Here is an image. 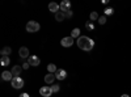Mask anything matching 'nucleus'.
I'll return each mask as SVG.
<instances>
[{"instance_id": "nucleus-13", "label": "nucleus", "mask_w": 131, "mask_h": 97, "mask_svg": "<svg viewBox=\"0 0 131 97\" xmlns=\"http://www.w3.org/2000/svg\"><path fill=\"white\" fill-rule=\"evenodd\" d=\"M55 79L57 78H55V75H54V73H47L46 76H45V83L46 84H52Z\"/></svg>"}, {"instance_id": "nucleus-18", "label": "nucleus", "mask_w": 131, "mask_h": 97, "mask_svg": "<svg viewBox=\"0 0 131 97\" xmlns=\"http://www.w3.org/2000/svg\"><path fill=\"white\" fill-rule=\"evenodd\" d=\"M9 63H10L9 57H2L0 58V64H2V66H8Z\"/></svg>"}, {"instance_id": "nucleus-5", "label": "nucleus", "mask_w": 131, "mask_h": 97, "mask_svg": "<svg viewBox=\"0 0 131 97\" xmlns=\"http://www.w3.org/2000/svg\"><path fill=\"white\" fill-rule=\"evenodd\" d=\"M72 44H73V38H72L71 36H70V37H64V38H62V41H60V45H62L63 47H71Z\"/></svg>"}, {"instance_id": "nucleus-2", "label": "nucleus", "mask_w": 131, "mask_h": 97, "mask_svg": "<svg viewBox=\"0 0 131 97\" xmlns=\"http://www.w3.org/2000/svg\"><path fill=\"white\" fill-rule=\"evenodd\" d=\"M41 29V25L37 23V21H29V23L26 24V31H29V33H36V31H38Z\"/></svg>"}, {"instance_id": "nucleus-11", "label": "nucleus", "mask_w": 131, "mask_h": 97, "mask_svg": "<svg viewBox=\"0 0 131 97\" xmlns=\"http://www.w3.org/2000/svg\"><path fill=\"white\" fill-rule=\"evenodd\" d=\"M59 9H60V5L58 3H50L49 4V10H50V12H52V13H58Z\"/></svg>"}, {"instance_id": "nucleus-8", "label": "nucleus", "mask_w": 131, "mask_h": 97, "mask_svg": "<svg viewBox=\"0 0 131 97\" xmlns=\"http://www.w3.org/2000/svg\"><path fill=\"white\" fill-rule=\"evenodd\" d=\"M39 63H41V60H39V58L37 55H30L29 57V64L30 66L37 67V66H39Z\"/></svg>"}, {"instance_id": "nucleus-12", "label": "nucleus", "mask_w": 131, "mask_h": 97, "mask_svg": "<svg viewBox=\"0 0 131 97\" xmlns=\"http://www.w3.org/2000/svg\"><path fill=\"white\" fill-rule=\"evenodd\" d=\"M18 54H20V57L23 58V59H25V58H29V57H30V55H29V49H28V47H25V46H23V47L20 49Z\"/></svg>"}, {"instance_id": "nucleus-17", "label": "nucleus", "mask_w": 131, "mask_h": 97, "mask_svg": "<svg viewBox=\"0 0 131 97\" xmlns=\"http://www.w3.org/2000/svg\"><path fill=\"white\" fill-rule=\"evenodd\" d=\"M71 37H72V38H79V37H80V29H79V28H75V29L71 31Z\"/></svg>"}, {"instance_id": "nucleus-19", "label": "nucleus", "mask_w": 131, "mask_h": 97, "mask_svg": "<svg viewBox=\"0 0 131 97\" xmlns=\"http://www.w3.org/2000/svg\"><path fill=\"white\" fill-rule=\"evenodd\" d=\"M85 29L86 30H89L92 31L94 29V24H93V21H86V24H85Z\"/></svg>"}, {"instance_id": "nucleus-14", "label": "nucleus", "mask_w": 131, "mask_h": 97, "mask_svg": "<svg viewBox=\"0 0 131 97\" xmlns=\"http://www.w3.org/2000/svg\"><path fill=\"white\" fill-rule=\"evenodd\" d=\"M12 52V49H10L9 46H5L2 49V51H0V54H2V57H9V54Z\"/></svg>"}, {"instance_id": "nucleus-7", "label": "nucleus", "mask_w": 131, "mask_h": 97, "mask_svg": "<svg viewBox=\"0 0 131 97\" xmlns=\"http://www.w3.org/2000/svg\"><path fill=\"white\" fill-rule=\"evenodd\" d=\"M54 75H55V78L58 80H64L66 78H67V72H66V70H62V68L57 70V72L54 73Z\"/></svg>"}, {"instance_id": "nucleus-3", "label": "nucleus", "mask_w": 131, "mask_h": 97, "mask_svg": "<svg viewBox=\"0 0 131 97\" xmlns=\"http://www.w3.org/2000/svg\"><path fill=\"white\" fill-rule=\"evenodd\" d=\"M10 84H12V87H13L15 89H21V88L24 87V80L21 79L20 76H17V78H13V79H12Z\"/></svg>"}, {"instance_id": "nucleus-25", "label": "nucleus", "mask_w": 131, "mask_h": 97, "mask_svg": "<svg viewBox=\"0 0 131 97\" xmlns=\"http://www.w3.org/2000/svg\"><path fill=\"white\" fill-rule=\"evenodd\" d=\"M29 66H30L29 62H24V64H23V70H28V68H29Z\"/></svg>"}, {"instance_id": "nucleus-16", "label": "nucleus", "mask_w": 131, "mask_h": 97, "mask_svg": "<svg viewBox=\"0 0 131 97\" xmlns=\"http://www.w3.org/2000/svg\"><path fill=\"white\" fill-rule=\"evenodd\" d=\"M57 70H58V68H57V66H55L54 63H50L49 66H47V71H49V73H55Z\"/></svg>"}, {"instance_id": "nucleus-9", "label": "nucleus", "mask_w": 131, "mask_h": 97, "mask_svg": "<svg viewBox=\"0 0 131 97\" xmlns=\"http://www.w3.org/2000/svg\"><path fill=\"white\" fill-rule=\"evenodd\" d=\"M13 78H15V76H13V73L10 72V71H4V72H2V79L5 80V81H12Z\"/></svg>"}, {"instance_id": "nucleus-4", "label": "nucleus", "mask_w": 131, "mask_h": 97, "mask_svg": "<svg viewBox=\"0 0 131 97\" xmlns=\"http://www.w3.org/2000/svg\"><path fill=\"white\" fill-rule=\"evenodd\" d=\"M39 93H41L43 97H50L54 92H52V89H51V85H45V87H42V88L39 89Z\"/></svg>"}, {"instance_id": "nucleus-1", "label": "nucleus", "mask_w": 131, "mask_h": 97, "mask_svg": "<svg viewBox=\"0 0 131 97\" xmlns=\"http://www.w3.org/2000/svg\"><path fill=\"white\" fill-rule=\"evenodd\" d=\"M76 44H78L80 50H84V51H92V49L94 47V41L86 36H80L78 41H76Z\"/></svg>"}, {"instance_id": "nucleus-15", "label": "nucleus", "mask_w": 131, "mask_h": 97, "mask_svg": "<svg viewBox=\"0 0 131 97\" xmlns=\"http://www.w3.org/2000/svg\"><path fill=\"white\" fill-rule=\"evenodd\" d=\"M64 18H66V15H64V12H62V10H59L58 13H55V20L59 21V23H62Z\"/></svg>"}, {"instance_id": "nucleus-6", "label": "nucleus", "mask_w": 131, "mask_h": 97, "mask_svg": "<svg viewBox=\"0 0 131 97\" xmlns=\"http://www.w3.org/2000/svg\"><path fill=\"white\" fill-rule=\"evenodd\" d=\"M60 10L62 12H68V10H71V2H68V0H63V2L60 3Z\"/></svg>"}, {"instance_id": "nucleus-24", "label": "nucleus", "mask_w": 131, "mask_h": 97, "mask_svg": "<svg viewBox=\"0 0 131 97\" xmlns=\"http://www.w3.org/2000/svg\"><path fill=\"white\" fill-rule=\"evenodd\" d=\"M64 15H66V18H71L73 13H72V10H68V12H66Z\"/></svg>"}, {"instance_id": "nucleus-26", "label": "nucleus", "mask_w": 131, "mask_h": 97, "mask_svg": "<svg viewBox=\"0 0 131 97\" xmlns=\"http://www.w3.org/2000/svg\"><path fill=\"white\" fill-rule=\"evenodd\" d=\"M18 97H30V96H29L28 93H21V94H20Z\"/></svg>"}, {"instance_id": "nucleus-20", "label": "nucleus", "mask_w": 131, "mask_h": 97, "mask_svg": "<svg viewBox=\"0 0 131 97\" xmlns=\"http://www.w3.org/2000/svg\"><path fill=\"white\" fill-rule=\"evenodd\" d=\"M89 17H91V21H96V20L98 21V18H100V16H98V13H97V12H92Z\"/></svg>"}, {"instance_id": "nucleus-27", "label": "nucleus", "mask_w": 131, "mask_h": 97, "mask_svg": "<svg viewBox=\"0 0 131 97\" xmlns=\"http://www.w3.org/2000/svg\"><path fill=\"white\" fill-rule=\"evenodd\" d=\"M121 97H130V96H128V94H122Z\"/></svg>"}, {"instance_id": "nucleus-23", "label": "nucleus", "mask_w": 131, "mask_h": 97, "mask_svg": "<svg viewBox=\"0 0 131 97\" xmlns=\"http://www.w3.org/2000/svg\"><path fill=\"white\" fill-rule=\"evenodd\" d=\"M114 13V9L113 8H106L105 9V15H113Z\"/></svg>"}, {"instance_id": "nucleus-10", "label": "nucleus", "mask_w": 131, "mask_h": 97, "mask_svg": "<svg viewBox=\"0 0 131 97\" xmlns=\"http://www.w3.org/2000/svg\"><path fill=\"white\" fill-rule=\"evenodd\" d=\"M10 72L13 73V76H15V78L20 76L21 72H23V66H18V64H17V66H13L12 70H10Z\"/></svg>"}, {"instance_id": "nucleus-22", "label": "nucleus", "mask_w": 131, "mask_h": 97, "mask_svg": "<svg viewBox=\"0 0 131 97\" xmlns=\"http://www.w3.org/2000/svg\"><path fill=\"white\" fill-rule=\"evenodd\" d=\"M98 24L100 25L106 24V16H100V18H98Z\"/></svg>"}, {"instance_id": "nucleus-21", "label": "nucleus", "mask_w": 131, "mask_h": 97, "mask_svg": "<svg viewBox=\"0 0 131 97\" xmlns=\"http://www.w3.org/2000/svg\"><path fill=\"white\" fill-rule=\"evenodd\" d=\"M51 89H52L54 93H58V92L60 91V88H59V85H58V84H52V85H51Z\"/></svg>"}]
</instances>
